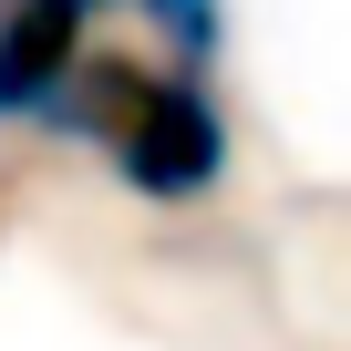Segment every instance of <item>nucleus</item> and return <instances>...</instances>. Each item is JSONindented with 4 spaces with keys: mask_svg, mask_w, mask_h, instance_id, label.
Listing matches in <instances>:
<instances>
[{
    "mask_svg": "<svg viewBox=\"0 0 351 351\" xmlns=\"http://www.w3.org/2000/svg\"><path fill=\"white\" fill-rule=\"evenodd\" d=\"M73 134L114 155V176L155 207H197L228 176V114L186 73H134V62H83L73 83Z\"/></svg>",
    "mask_w": 351,
    "mask_h": 351,
    "instance_id": "f257e3e1",
    "label": "nucleus"
},
{
    "mask_svg": "<svg viewBox=\"0 0 351 351\" xmlns=\"http://www.w3.org/2000/svg\"><path fill=\"white\" fill-rule=\"evenodd\" d=\"M83 21L62 0H0V124H52L73 134V83H83Z\"/></svg>",
    "mask_w": 351,
    "mask_h": 351,
    "instance_id": "f03ea898",
    "label": "nucleus"
},
{
    "mask_svg": "<svg viewBox=\"0 0 351 351\" xmlns=\"http://www.w3.org/2000/svg\"><path fill=\"white\" fill-rule=\"evenodd\" d=\"M145 21L165 32V52H176V73H186V83L217 62V32H228V21H217V0H145Z\"/></svg>",
    "mask_w": 351,
    "mask_h": 351,
    "instance_id": "7ed1b4c3",
    "label": "nucleus"
},
{
    "mask_svg": "<svg viewBox=\"0 0 351 351\" xmlns=\"http://www.w3.org/2000/svg\"><path fill=\"white\" fill-rule=\"evenodd\" d=\"M62 11H73V21H83V32H93V21H104V11H114V0H62Z\"/></svg>",
    "mask_w": 351,
    "mask_h": 351,
    "instance_id": "20e7f679",
    "label": "nucleus"
}]
</instances>
